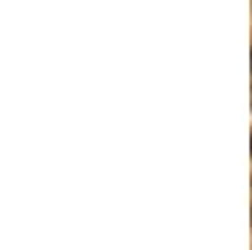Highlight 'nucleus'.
I'll list each match as a JSON object with an SVG mask.
<instances>
[{"mask_svg": "<svg viewBox=\"0 0 252 250\" xmlns=\"http://www.w3.org/2000/svg\"><path fill=\"white\" fill-rule=\"evenodd\" d=\"M250 104H252V89H250Z\"/></svg>", "mask_w": 252, "mask_h": 250, "instance_id": "1", "label": "nucleus"}, {"mask_svg": "<svg viewBox=\"0 0 252 250\" xmlns=\"http://www.w3.org/2000/svg\"><path fill=\"white\" fill-rule=\"evenodd\" d=\"M250 66H252V53H250Z\"/></svg>", "mask_w": 252, "mask_h": 250, "instance_id": "2", "label": "nucleus"}]
</instances>
